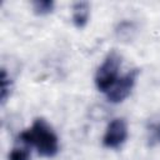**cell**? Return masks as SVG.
Segmentation results:
<instances>
[{
	"label": "cell",
	"instance_id": "obj_1",
	"mask_svg": "<svg viewBox=\"0 0 160 160\" xmlns=\"http://www.w3.org/2000/svg\"><path fill=\"white\" fill-rule=\"evenodd\" d=\"M19 140L35 148L42 158H54L59 152V138L41 118L35 119L32 125L19 135Z\"/></svg>",
	"mask_w": 160,
	"mask_h": 160
},
{
	"label": "cell",
	"instance_id": "obj_2",
	"mask_svg": "<svg viewBox=\"0 0 160 160\" xmlns=\"http://www.w3.org/2000/svg\"><path fill=\"white\" fill-rule=\"evenodd\" d=\"M121 66V56L115 51H110L95 74V85L99 91L108 92L119 79V69Z\"/></svg>",
	"mask_w": 160,
	"mask_h": 160
},
{
	"label": "cell",
	"instance_id": "obj_3",
	"mask_svg": "<svg viewBox=\"0 0 160 160\" xmlns=\"http://www.w3.org/2000/svg\"><path fill=\"white\" fill-rule=\"evenodd\" d=\"M139 75L138 69H132L131 71L126 72L124 76L119 78L118 81L112 85V88L106 92V98L112 104L122 102L132 91L136 79Z\"/></svg>",
	"mask_w": 160,
	"mask_h": 160
},
{
	"label": "cell",
	"instance_id": "obj_4",
	"mask_svg": "<svg viewBox=\"0 0 160 160\" xmlns=\"http://www.w3.org/2000/svg\"><path fill=\"white\" fill-rule=\"evenodd\" d=\"M128 124L122 118L112 119L102 136V145L108 149H119L128 139Z\"/></svg>",
	"mask_w": 160,
	"mask_h": 160
},
{
	"label": "cell",
	"instance_id": "obj_5",
	"mask_svg": "<svg viewBox=\"0 0 160 160\" xmlns=\"http://www.w3.org/2000/svg\"><path fill=\"white\" fill-rule=\"evenodd\" d=\"M71 10V18L75 28H85L90 16V4L88 1H76L72 4Z\"/></svg>",
	"mask_w": 160,
	"mask_h": 160
},
{
	"label": "cell",
	"instance_id": "obj_6",
	"mask_svg": "<svg viewBox=\"0 0 160 160\" xmlns=\"http://www.w3.org/2000/svg\"><path fill=\"white\" fill-rule=\"evenodd\" d=\"M30 148L28 144L18 140V144L9 154V160H30Z\"/></svg>",
	"mask_w": 160,
	"mask_h": 160
},
{
	"label": "cell",
	"instance_id": "obj_7",
	"mask_svg": "<svg viewBox=\"0 0 160 160\" xmlns=\"http://www.w3.org/2000/svg\"><path fill=\"white\" fill-rule=\"evenodd\" d=\"M32 11L39 16H45L52 12L54 10V1L51 0H35L31 2Z\"/></svg>",
	"mask_w": 160,
	"mask_h": 160
},
{
	"label": "cell",
	"instance_id": "obj_8",
	"mask_svg": "<svg viewBox=\"0 0 160 160\" xmlns=\"http://www.w3.org/2000/svg\"><path fill=\"white\" fill-rule=\"evenodd\" d=\"M0 99L1 102L6 101V98L10 92V79L6 75L5 69H1V78H0Z\"/></svg>",
	"mask_w": 160,
	"mask_h": 160
},
{
	"label": "cell",
	"instance_id": "obj_9",
	"mask_svg": "<svg viewBox=\"0 0 160 160\" xmlns=\"http://www.w3.org/2000/svg\"><path fill=\"white\" fill-rule=\"evenodd\" d=\"M134 25L131 22H122L119 25V28L116 29V34L119 35V38H131V34L134 31Z\"/></svg>",
	"mask_w": 160,
	"mask_h": 160
},
{
	"label": "cell",
	"instance_id": "obj_10",
	"mask_svg": "<svg viewBox=\"0 0 160 160\" xmlns=\"http://www.w3.org/2000/svg\"><path fill=\"white\" fill-rule=\"evenodd\" d=\"M152 138L158 142H160V124H158V125H155L152 128Z\"/></svg>",
	"mask_w": 160,
	"mask_h": 160
}]
</instances>
